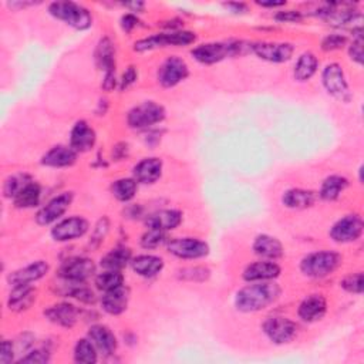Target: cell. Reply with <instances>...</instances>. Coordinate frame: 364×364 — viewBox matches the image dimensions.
Returning <instances> with one entry per match:
<instances>
[{
    "mask_svg": "<svg viewBox=\"0 0 364 364\" xmlns=\"http://www.w3.org/2000/svg\"><path fill=\"white\" fill-rule=\"evenodd\" d=\"M282 294L279 285L272 282H252L241 289L235 296V306L239 312H261L273 305Z\"/></svg>",
    "mask_w": 364,
    "mask_h": 364,
    "instance_id": "6da1fadb",
    "label": "cell"
},
{
    "mask_svg": "<svg viewBox=\"0 0 364 364\" xmlns=\"http://www.w3.org/2000/svg\"><path fill=\"white\" fill-rule=\"evenodd\" d=\"M197 42V34L188 30H171L168 33H157L150 38L141 39L135 42V52H150L168 46H190Z\"/></svg>",
    "mask_w": 364,
    "mask_h": 364,
    "instance_id": "7a4b0ae2",
    "label": "cell"
},
{
    "mask_svg": "<svg viewBox=\"0 0 364 364\" xmlns=\"http://www.w3.org/2000/svg\"><path fill=\"white\" fill-rule=\"evenodd\" d=\"M342 262V257L332 250H320L305 257L301 262V271L303 275L314 279L326 278L333 273Z\"/></svg>",
    "mask_w": 364,
    "mask_h": 364,
    "instance_id": "3957f363",
    "label": "cell"
},
{
    "mask_svg": "<svg viewBox=\"0 0 364 364\" xmlns=\"http://www.w3.org/2000/svg\"><path fill=\"white\" fill-rule=\"evenodd\" d=\"M49 13L76 30H87L93 24L91 13L75 2H53L49 6Z\"/></svg>",
    "mask_w": 364,
    "mask_h": 364,
    "instance_id": "277c9868",
    "label": "cell"
},
{
    "mask_svg": "<svg viewBox=\"0 0 364 364\" xmlns=\"http://www.w3.org/2000/svg\"><path fill=\"white\" fill-rule=\"evenodd\" d=\"M242 42H225V43H206L195 47L191 54L202 64H215L225 60L227 57H235L243 53Z\"/></svg>",
    "mask_w": 364,
    "mask_h": 364,
    "instance_id": "5b68a950",
    "label": "cell"
},
{
    "mask_svg": "<svg viewBox=\"0 0 364 364\" xmlns=\"http://www.w3.org/2000/svg\"><path fill=\"white\" fill-rule=\"evenodd\" d=\"M165 119V108L154 101H145L137 107L127 116V123L131 128L142 130L161 123Z\"/></svg>",
    "mask_w": 364,
    "mask_h": 364,
    "instance_id": "8992f818",
    "label": "cell"
},
{
    "mask_svg": "<svg viewBox=\"0 0 364 364\" xmlns=\"http://www.w3.org/2000/svg\"><path fill=\"white\" fill-rule=\"evenodd\" d=\"M321 83L326 91L335 98L340 101H349L351 98L349 83L340 64H327L321 73Z\"/></svg>",
    "mask_w": 364,
    "mask_h": 364,
    "instance_id": "52a82bcc",
    "label": "cell"
},
{
    "mask_svg": "<svg viewBox=\"0 0 364 364\" xmlns=\"http://www.w3.org/2000/svg\"><path fill=\"white\" fill-rule=\"evenodd\" d=\"M262 329L264 333L268 336V339L275 344H285L292 342L298 333L296 323L282 316L266 319Z\"/></svg>",
    "mask_w": 364,
    "mask_h": 364,
    "instance_id": "ba28073f",
    "label": "cell"
},
{
    "mask_svg": "<svg viewBox=\"0 0 364 364\" xmlns=\"http://www.w3.org/2000/svg\"><path fill=\"white\" fill-rule=\"evenodd\" d=\"M167 249L179 259H199L209 253L208 243L197 238H178L169 241Z\"/></svg>",
    "mask_w": 364,
    "mask_h": 364,
    "instance_id": "9c48e42d",
    "label": "cell"
},
{
    "mask_svg": "<svg viewBox=\"0 0 364 364\" xmlns=\"http://www.w3.org/2000/svg\"><path fill=\"white\" fill-rule=\"evenodd\" d=\"M188 75H190V68L187 63L176 56H172L168 57L160 67L158 82L162 87L171 89L179 84L181 82H184L188 77Z\"/></svg>",
    "mask_w": 364,
    "mask_h": 364,
    "instance_id": "30bf717a",
    "label": "cell"
},
{
    "mask_svg": "<svg viewBox=\"0 0 364 364\" xmlns=\"http://www.w3.org/2000/svg\"><path fill=\"white\" fill-rule=\"evenodd\" d=\"M363 220L358 215H346L331 229V238L338 243H349L357 241L363 234Z\"/></svg>",
    "mask_w": 364,
    "mask_h": 364,
    "instance_id": "8fae6325",
    "label": "cell"
},
{
    "mask_svg": "<svg viewBox=\"0 0 364 364\" xmlns=\"http://www.w3.org/2000/svg\"><path fill=\"white\" fill-rule=\"evenodd\" d=\"M96 273V265L89 258H70L59 271V275L64 280L70 282H86Z\"/></svg>",
    "mask_w": 364,
    "mask_h": 364,
    "instance_id": "7c38bea8",
    "label": "cell"
},
{
    "mask_svg": "<svg viewBox=\"0 0 364 364\" xmlns=\"http://www.w3.org/2000/svg\"><path fill=\"white\" fill-rule=\"evenodd\" d=\"M71 202H73L71 192H63V194L54 197L38 212V215H36V222L42 227L56 222L66 213V211L70 208Z\"/></svg>",
    "mask_w": 364,
    "mask_h": 364,
    "instance_id": "4fadbf2b",
    "label": "cell"
},
{
    "mask_svg": "<svg viewBox=\"0 0 364 364\" xmlns=\"http://www.w3.org/2000/svg\"><path fill=\"white\" fill-rule=\"evenodd\" d=\"M89 231V222L82 216H71L63 220L52 229V236L57 242L75 241L84 236Z\"/></svg>",
    "mask_w": 364,
    "mask_h": 364,
    "instance_id": "5bb4252c",
    "label": "cell"
},
{
    "mask_svg": "<svg viewBox=\"0 0 364 364\" xmlns=\"http://www.w3.org/2000/svg\"><path fill=\"white\" fill-rule=\"evenodd\" d=\"M250 50L261 60L269 63H285L292 59L295 53V47L290 43H253Z\"/></svg>",
    "mask_w": 364,
    "mask_h": 364,
    "instance_id": "9a60e30c",
    "label": "cell"
},
{
    "mask_svg": "<svg viewBox=\"0 0 364 364\" xmlns=\"http://www.w3.org/2000/svg\"><path fill=\"white\" fill-rule=\"evenodd\" d=\"M130 302V289L126 285H121L113 290L104 292L101 298V306L104 312L113 316H119L127 310Z\"/></svg>",
    "mask_w": 364,
    "mask_h": 364,
    "instance_id": "2e32d148",
    "label": "cell"
},
{
    "mask_svg": "<svg viewBox=\"0 0 364 364\" xmlns=\"http://www.w3.org/2000/svg\"><path fill=\"white\" fill-rule=\"evenodd\" d=\"M47 272H49V264L45 261H38V262H33L22 269L10 273L8 278V282L10 283L12 287L20 286V285H30L36 280L42 279L43 276H46Z\"/></svg>",
    "mask_w": 364,
    "mask_h": 364,
    "instance_id": "e0dca14e",
    "label": "cell"
},
{
    "mask_svg": "<svg viewBox=\"0 0 364 364\" xmlns=\"http://www.w3.org/2000/svg\"><path fill=\"white\" fill-rule=\"evenodd\" d=\"M96 139V131L86 121H77L70 134V147L77 153H87L94 147Z\"/></svg>",
    "mask_w": 364,
    "mask_h": 364,
    "instance_id": "ac0fdd59",
    "label": "cell"
},
{
    "mask_svg": "<svg viewBox=\"0 0 364 364\" xmlns=\"http://www.w3.org/2000/svg\"><path fill=\"white\" fill-rule=\"evenodd\" d=\"M182 222V213L175 209H162L157 211L147 216L145 220V227L149 229H158V231H172L178 228Z\"/></svg>",
    "mask_w": 364,
    "mask_h": 364,
    "instance_id": "d6986e66",
    "label": "cell"
},
{
    "mask_svg": "<svg viewBox=\"0 0 364 364\" xmlns=\"http://www.w3.org/2000/svg\"><path fill=\"white\" fill-rule=\"evenodd\" d=\"M89 339L104 356H112L117 350V338L104 324H94L89 331Z\"/></svg>",
    "mask_w": 364,
    "mask_h": 364,
    "instance_id": "ffe728a7",
    "label": "cell"
},
{
    "mask_svg": "<svg viewBox=\"0 0 364 364\" xmlns=\"http://www.w3.org/2000/svg\"><path fill=\"white\" fill-rule=\"evenodd\" d=\"M280 266L273 261H261L246 266L243 271V279L246 282H266L273 280L280 275Z\"/></svg>",
    "mask_w": 364,
    "mask_h": 364,
    "instance_id": "44dd1931",
    "label": "cell"
},
{
    "mask_svg": "<svg viewBox=\"0 0 364 364\" xmlns=\"http://www.w3.org/2000/svg\"><path fill=\"white\" fill-rule=\"evenodd\" d=\"M162 175V161L160 158L151 157L144 158L134 167V179L141 184H154Z\"/></svg>",
    "mask_w": 364,
    "mask_h": 364,
    "instance_id": "7402d4cb",
    "label": "cell"
},
{
    "mask_svg": "<svg viewBox=\"0 0 364 364\" xmlns=\"http://www.w3.org/2000/svg\"><path fill=\"white\" fill-rule=\"evenodd\" d=\"M79 309L71 303H57L45 310V316L61 327H73L79 319Z\"/></svg>",
    "mask_w": 364,
    "mask_h": 364,
    "instance_id": "603a6c76",
    "label": "cell"
},
{
    "mask_svg": "<svg viewBox=\"0 0 364 364\" xmlns=\"http://www.w3.org/2000/svg\"><path fill=\"white\" fill-rule=\"evenodd\" d=\"M327 312V302L321 295H310L299 305V317L303 321L313 323L324 317Z\"/></svg>",
    "mask_w": 364,
    "mask_h": 364,
    "instance_id": "cb8c5ba5",
    "label": "cell"
},
{
    "mask_svg": "<svg viewBox=\"0 0 364 364\" xmlns=\"http://www.w3.org/2000/svg\"><path fill=\"white\" fill-rule=\"evenodd\" d=\"M77 151L66 145H56L50 151H47L43 158L42 164L52 168H64L70 167L76 162Z\"/></svg>",
    "mask_w": 364,
    "mask_h": 364,
    "instance_id": "d4e9b609",
    "label": "cell"
},
{
    "mask_svg": "<svg viewBox=\"0 0 364 364\" xmlns=\"http://www.w3.org/2000/svg\"><path fill=\"white\" fill-rule=\"evenodd\" d=\"M36 295H38V290H36L31 285L15 286L12 294L9 295L8 306L13 312L27 310L34 303Z\"/></svg>",
    "mask_w": 364,
    "mask_h": 364,
    "instance_id": "484cf974",
    "label": "cell"
},
{
    "mask_svg": "<svg viewBox=\"0 0 364 364\" xmlns=\"http://www.w3.org/2000/svg\"><path fill=\"white\" fill-rule=\"evenodd\" d=\"M253 250L261 258L276 261L283 257V245L279 239L269 235H259L253 242Z\"/></svg>",
    "mask_w": 364,
    "mask_h": 364,
    "instance_id": "4316f807",
    "label": "cell"
},
{
    "mask_svg": "<svg viewBox=\"0 0 364 364\" xmlns=\"http://www.w3.org/2000/svg\"><path fill=\"white\" fill-rule=\"evenodd\" d=\"M131 266L142 278H154L164 269V261L154 255H139L131 261Z\"/></svg>",
    "mask_w": 364,
    "mask_h": 364,
    "instance_id": "83f0119b",
    "label": "cell"
},
{
    "mask_svg": "<svg viewBox=\"0 0 364 364\" xmlns=\"http://www.w3.org/2000/svg\"><path fill=\"white\" fill-rule=\"evenodd\" d=\"M96 64L104 73H114L116 71V49L113 42L104 38L98 42L96 49Z\"/></svg>",
    "mask_w": 364,
    "mask_h": 364,
    "instance_id": "f1b7e54d",
    "label": "cell"
},
{
    "mask_svg": "<svg viewBox=\"0 0 364 364\" xmlns=\"http://www.w3.org/2000/svg\"><path fill=\"white\" fill-rule=\"evenodd\" d=\"M282 202L286 208H290V209H306V208H310L314 205L316 194L313 191L294 188L283 194Z\"/></svg>",
    "mask_w": 364,
    "mask_h": 364,
    "instance_id": "f546056e",
    "label": "cell"
},
{
    "mask_svg": "<svg viewBox=\"0 0 364 364\" xmlns=\"http://www.w3.org/2000/svg\"><path fill=\"white\" fill-rule=\"evenodd\" d=\"M132 261V252L130 248L120 246L108 252L101 258V266L107 271H121Z\"/></svg>",
    "mask_w": 364,
    "mask_h": 364,
    "instance_id": "4dcf8cb0",
    "label": "cell"
},
{
    "mask_svg": "<svg viewBox=\"0 0 364 364\" xmlns=\"http://www.w3.org/2000/svg\"><path fill=\"white\" fill-rule=\"evenodd\" d=\"M42 198V188L38 182H29V184L13 198L15 205L20 209H29L38 206Z\"/></svg>",
    "mask_w": 364,
    "mask_h": 364,
    "instance_id": "1f68e13d",
    "label": "cell"
},
{
    "mask_svg": "<svg viewBox=\"0 0 364 364\" xmlns=\"http://www.w3.org/2000/svg\"><path fill=\"white\" fill-rule=\"evenodd\" d=\"M349 187V181L342 175L327 176L320 188V197L324 201H335Z\"/></svg>",
    "mask_w": 364,
    "mask_h": 364,
    "instance_id": "d6a6232c",
    "label": "cell"
},
{
    "mask_svg": "<svg viewBox=\"0 0 364 364\" xmlns=\"http://www.w3.org/2000/svg\"><path fill=\"white\" fill-rule=\"evenodd\" d=\"M319 68V60L317 57L308 52V53H303L299 59H298V63L295 66V79L298 82H308L310 80L314 75L316 71Z\"/></svg>",
    "mask_w": 364,
    "mask_h": 364,
    "instance_id": "836d02e7",
    "label": "cell"
},
{
    "mask_svg": "<svg viewBox=\"0 0 364 364\" xmlns=\"http://www.w3.org/2000/svg\"><path fill=\"white\" fill-rule=\"evenodd\" d=\"M64 280V279H63ZM64 292H61L64 296L75 298L83 303H94L96 302V295L91 289H89L84 282H70L64 280Z\"/></svg>",
    "mask_w": 364,
    "mask_h": 364,
    "instance_id": "e575fe53",
    "label": "cell"
},
{
    "mask_svg": "<svg viewBox=\"0 0 364 364\" xmlns=\"http://www.w3.org/2000/svg\"><path fill=\"white\" fill-rule=\"evenodd\" d=\"M138 185H137V181L134 178H121L117 179L114 184L112 185V192L113 195L121 201V202H128L131 201L135 194H137Z\"/></svg>",
    "mask_w": 364,
    "mask_h": 364,
    "instance_id": "d590c367",
    "label": "cell"
},
{
    "mask_svg": "<svg viewBox=\"0 0 364 364\" xmlns=\"http://www.w3.org/2000/svg\"><path fill=\"white\" fill-rule=\"evenodd\" d=\"M97 351L90 339H82L75 346V360L83 364H94L97 361Z\"/></svg>",
    "mask_w": 364,
    "mask_h": 364,
    "instance_id": "8d00e7d4",
    "label": "cell"
},
{
    "mask_svg": "<svg viewBox=\"0 0 364 364\" xmlns=\"http://www.w3.org/2000/svg\"><path fill=\"white\" fill-rule=\"evenodd\" d=\"M121 285H124V276L120 271H105L96 278V286L103 292H108Z\"/></svg>",
    "mask_w": 364,
    "mask_h": 364,
    "instance_id": "74e56055",
    "label": "cell"
},
{
    "mask_svg": "<svg viewBox=\"0 0 364 364\" xmlns=\"http://www.w3.org/2000/svg\"><path fill=\"white\" fill-rule=\"evenodd\" d=\"M31 182V178L27 174H16L9 176L5 181V187H3V192L6 198H15L27 184Z\"/></svg>",
    "mask_w": 364,
    "mask_h": 364,
    "instance_id": "f35d334b",
    "label": "cell"
},
{
    "mask_svg": "<svg viewBox=\"0 0 364 364\" xmlns=\"http://www.w3.org/2000/svg\"><path fill=\"white\" fill-rule=\"evenodd\" d=\"M211 271L204 266H194V268H184L178 271V278L188 282H205L208 280Z\"/></svg>",
    "mask_w": 364,
    "mask_h": 364,
    "instance_id": "ab89813d",
    "label": "cell"
},
{
    "mask_svg": "<svg viewBox=\"0 0 364 364\" xmlns=\"http://www.w3.org/2000/svg\"><path fill=\"white\" fill-rule=\"evenodd\" d=\"M167 242V232L158 229H149L141 238V246L144 249H157Z\"/></svg>",
    "mask_w": 364,
    "mask_h": 364,
    "instance_id": "60d3db41",
    "label": "cell"
},
{
    "mask_svg": "<svg viewBox=\"0 0 364 364\" xmlns=\"http://www.w3.org/2000/svg\"><path fill=\"white\" fill-rule=\"evenodd\" d=\"M342 287L349 294H354V295H361L363 294V273L357 272L353 275H349L347 278H344L342 280Z\"/></svg>",
    "mask_w": 364,
    "mask_h": 364,
    "instance_id": "b9f144b4",
    "label": "cell"
},
{
    "mask_svg": "<svg viewBox=\"0 0 364 364\" xmlns=\"http://www.w3.org/2000/svg\"><path fill=\"white\" fill-rule=\"evenodd\" d=\"M347 43V39L342 34H331L327 38L323 39L321 42V49L324 52H333V50H339L343 49Z\"/></svg>",
    "mask_w": 364,
    "mask_h": 364,
    "instance_id": "7bdbcfd3",
    "label": "cell"
},
{
    "mask_svg": "<svg viewBox=\"0 0 364 364\" xmlns=\"http://www.w3.org/2000/svg\"><path fill=\"white\" fill-rule=\"evenodd\" d=\"M108 228H110V221H108V218L104 216V218H101V220L97 222L90 243L94 245V246H98V245L104 241V238L107 236Z\"/></svg>",
    "mask_w": 364,
    "mask_h": 364,
    "instance_id": "ee69618b",
    "label": "cell"
},
{
    "mask_svg": "<svg viewBox=\"0 0 364 364\" xmlns=\"http://www.w3.org/2000/svg\"><path fill=\"white\" fill-rule=\"evenodd\" d=\"M50 360V354L47 350H33L30 353H27V356L22 357L19 360V363H34V364H43V363H49Z\"/></svg>",
    "mask_w": 364,
    "mask_h": 364,
    "instance_id": "f6af8a7d",
    "label": "cell"
},
{
    "mask_svg": "<svg viewBox=\"0 0 364 364\" xmlns=\"http://www.w3.org/2000/svg\"><path fill=\"white\" fill-rule=\"evenodd\" d=\"M349 54H350V59L353 61H356L358 64L363 63V38H361V30L357 31L356 40H353V43L350 45Z\"/></svg>",
    "mask_w": 364,
    "mask_h": 364,
    "instance_id": "bcb514c9",
    "label": "cell"
},
{
    "mask_svg": "<svg viewBox=\"0 0 364 364\" xmlns=\"http://www.w3.org/2000/svg\"><path fill=\"white\" fill-rule=\"evenodd\" d=\"M137 77H138V73H137L135 67L130 66V67L124 71V75H123V77H121L120 89H121V90L128 89L130 86H132V84L137 82Z\"/></svg>",
    "mask_w": 364,
    "mask_h": 364,
    "instance_id": "7dc6e473",
    "label": "cell"
},
{
    "mask_svg": "<svg viewBox=\"0 0 364 364\" xmlns=\"http://www.w3.org/2000/svg\"><path fill=\"white\" fill-rule=\"evenodd\" d=\"M13 343L9 340L2 342V347H0V363L9 364L13 360Z\"/></svg>",
    "mask_w": 364,
    "mask_h": 364,
    "instance_id": "c3c4849f",
    "label": "cell"
},
{
    "mask_svg": "<svg viewBox=\"0 0 364 364\" xmlns=\"http://www.w3.org/2000/svg\"><path fill=\"white\" fill-rule=\"evenodd\" d=\"M275 19L279 22H285V23H287V22L295 23V22H301L303 19V16L298 10H287V12H279Z\"/></svg>",
    "mask_w": 364,
    "mask_h": 364,
    "instance_id": "681fc988",
    "label": "cell"
},
{
    "mask_svg": "<svg viewBox=\"0 0 364 364\" xmlns=\"http://www.w3.org/2000/svg\"><path fill=\"white\" fill-rule=\"evenodd\" d=\"M138 26V19L135 15L132 13H127L121 17V27L124 31H131L132 29H135Z\"/></svg>",
    "mask_w": 364,
    "mask_h": 364,
    "instance_id": "f907efd6",
    "label": "cell"
},
{
    "mask_svg": "<svg viewBox=\"0 0 364 364\" xmlns=\"http://www.w3.org/2000/svg\"><path fill=\"white\" fill-rule=\"evenodd\" d=\"M225 6L229 8V9H232V12H235V13L245 12V10H246V6H245L243 3H228V5H225Z\"/></svg>",
    "mask_w": 364,
    "mask_h": 364,
    "instance_id": "816d5d0a",
    "label": "cell"
},
{
    "mask_svg": "<svg viewBox=\"0 0 364 364\" xmlns=\"http://www.w3.org/2000/svg\"><path fill=\"white\" fill-rule=\"evenodd\" d=\"M264 8H280V6H285L286 3L285 2H278V3H258Z\"/></svg>",
    "mask_w": 364,
    "mask_h": 364,
    "instance_id": "f5cc1de1",
    "label": "cell"
}]
</instances>
